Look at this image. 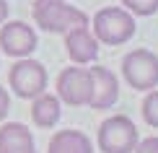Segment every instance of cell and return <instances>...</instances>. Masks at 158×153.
Instances as JSON below:
<instances>
[{
	"instance_id": "5b68a950",
	"label": "cell",
	"mask_w": 158,
	"mask_h": 153,
	"mask_svg": "<svg viewBox=\"0 0 158 153\" xmlns=\"http://www.w3.org/2000/svg\"><path fill=\"white\" fill-rule=\"evenodd\" d=\"M8 83L21 99H36L39 94L47 91V70L39 60L18 57V62L8 73Z\"/></svg>"
},
{
	"instance_id": "7a4b0ae2",
	"label": "cell",
	"mask_w": 158,
	"mask_h": 153,
	"mask_svg": "<svg viewBox=\"0 0 158 153\" xmlns=\"http://www.w3.org/2000/svg\"><path fill=\"white\" fill-rule=\"evenodd\" d=\"M137 23L135 16L127 13L124 8H101L94 16V36L98 44H124L135 36Z\"/></svg>"
},
{
	"instance_id": "2e32d148",
	"label": "cell",
	"mask_w": 158,
	"mask_h": 153,
	"mask_svg": "<svg viewBox=\"0 0 158 153\" xmlns=\"http://www.w3.org/2000/svg\"><path fill=\"white\" fill-rule=\"evenodd\" d=\"M8 109H10V96H8V91L0 86V122L8 117Z\"/></svg>"
},
{
	"instance_id": "5bb4252c",
	"label": "cell",
	"mask_w": 158,
	"mask_h": 153,
	"mask_svg": "<svg viewBox=\"0 0 158 153\" xmlns=\"http://www.w3.org/2000/svg\"><path fill=\"white\" fill-rule=\"evenodd\" d=\"M143 119H145V125L150 127H158V91H148L145 101H143Z\"/></svg>"
},
{
	"instance_id": "8992f818",
	"label": "cell",
	"mask_w": 158,
	"mask_h": 153,
	"mask_svg": "<svg viewBox=\"0 0 158 153\" xmlns=\"http://www.w3.org/2000/svg\"><path fill=\"white\" fill-rule=\"evenodd\" d=\"M57 99L68 106H88L91 73L88 68H65L57 75Z\"/></svg>"
},
{
	"instance_id": "6da1fadb",
	"label": "cell",
	"mask_w": 158,
	"mask_h": 153,
	"mask_svg": "<svg viewBox=\"0 0 158 153\" xmlns=\"http://www.w3.org/2000/svg\"><path fill=\"white\" fill-rule=\"evenodd\" d=\"M34 21L49 34H68L70 29L88 26V16L65 0H34Z\"/></svg>"
},
{
	"instance_id": "52a82bcc",
	"label": "cell",
	"mask_w": 158,
	"mask_h": 153,
	"mask_svg": "<svg viewBox=\"0 0 158 153\" xmlns=\"http://www.w3.org/2000/svg\"><path fill=\"white\" fill-rule=\"evenodd\" d=\"M0 49L10 57H29L36 49V31L23 21L0 23Z\"/></svg>"
},
{
	"instance_id": "ba28073f",
	"label": "cell",
	"mask_w": 158,
	"mask_h": 153,
	"mask_svg": "<svg viewBox=\"0 0 158 153\" xmlns=\"http://www.w3.org/2000/svg\"><path fill=\"white\" fill-rule=\"evenodd\" d=\"M91 73V99L88 106L91 109H111L119 99V83H117V75L104 65H94L88 68Z\"/></svg>"
},
{
	"instance_id": "8fae6325",
	"label": "cell",
	"mask_w": 158,
	"mask_h": 153,
	"mask_svg": "<svg viewBox=\"0 0 158 153\" xmlns=\"http://www.w3.org/2000/svg\"><path fill=\"white\" fill-rule=\"evenodd\" d=\"M47 153H94L91 138L81 130H57L49 138Z\"/></svg>"
},
{
	"instance_id": "277c9868",
	"label": "cell",
	"mask_w": 158,
	"mask_h": 153,
	"mask_svg": "<svg viewBox=\"0 0 158 153\" xmlns=\"http://www.w3.org/2000/svg\"><path fill=\"white\" fill-rule=\"evenodd\" d=\"M122 75L135 91H153L158 86V55L150 49H132L122 60Z\"/></svg>"
},
{
	"instance_id": "e0dca14e",
	"label": "cell",
	"mask_w": 158,
	"mask_h": 153,
	"mask_svg": "<svg viewBox=\"0 0 158 153\" xmlns=\"http://www.w3.org/2000/svg\"><path fill=\"white\" fill-rule=\"evenodd\" d=\"M5 18H8V3L0 0V23H5Z\"/></svg>"
},
{
	"instance_id": "3957f363",
	"label": "cell",
	"mask_w": 158,
	"mask_h": 153,
	"mask_svg": "<svg viewBox=\"0 0 158 153\" xmlns=\"http://www.w3.org/2000/svg\"><path fill=\"white\" fill-rule=\"evenodd\" d=\"M137 140H140V135H137L135 122L124 114L104 119L98 127V148L104 153H132Z\"/></svg>"
},
{
	"instance_id": "30bf717a",
	"label": "cell",
	"mask_w": 158,
	"mask_h": 153,
	"mask_svg": "<svg viewBox=\"0 0 158 153\" xmlns=\"http://www.w3.org/2000/svg\"><path fill=\"white\" fill-rule=\"evenodd\" d=\"M0 153H36L31 130L21 122H5L0 127Z\"/></svg>"
},
{
	"instance_id": "9c48e42d",
	"label": "cell",
	"mask_w": 158,
	"mask_h": 153,
	"mask_svg": "<svg viewBox=\"0 0 158 153\" xmlns=\"http://www.w3.org/2000/svg\"><path fill=\"white\" fill-rule=\"evenodd\" d=\"M65 52L75 65H88L98 57V42L96 36L88 31V26L81 29H70L65 34Z\"/></svg>"
},
{
	"instance_id": "7c38bea8",
	"label": "cell",
	"mask_w": 158,
	"mask_h": 153,
	"mask_svg": "<svg viewBox=\"0 0 158 153\" xmlns=\"http://www.w3.org/2000/svg\"><path fill=\"white\" fill-rule=\"evenodd\" d=\"M60 99L52 96V94H39L34 99V104H31V119H34L36 127H52V125H57V119H60Z\"/></svg>"
},
{
	"instance_id": "9a60e30c",
	"label": "cell",
	"mask_w": 158,
	"mask_h": 153,
	"mask_svg": "<svg viewBox=\"0 0 158 153\" xmlns=\"http://www.w3.org/2000/svg\"><path fill=\"white\" fill-rule=\"evenodd\" d=\"M132 153H158V138H145V140H137Z\"/></svg>"
},
{
	"instance_id": "4fadbf2b",
	"label": "cell",
	"mask_w": 158,
	"mask_h": 153,
	"mask_svg": "<svg viewBox=\"0 0 158 153\" xmlns=\"http://www.w3.org/2000/svg\"><path fill=\"white\" fill-rule=\"evenodd\" d=\"M122 5L132 16H153L158 11V0H122Z\"/></svg>"
}]
</instances>
